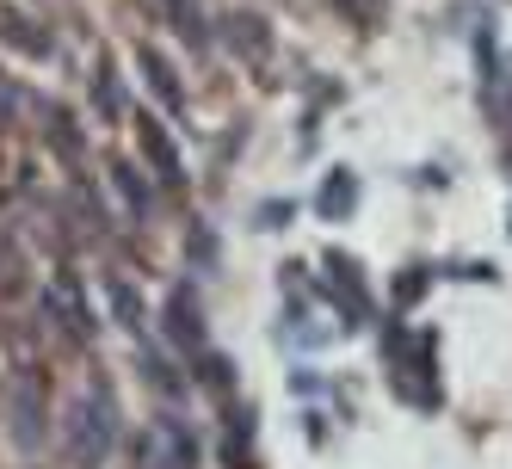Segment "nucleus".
<instances>
[{"label": "nucleus", "instance_id": "nucleus-1", "mask_svg": "<svg viewBox=\"0 0 512 469\" xmlns=\"http://www.w3.org/2000/svg\"><path fill=\"white\" fill-rule=\"evenodd\" d=\"M68 445H75V457H81L87 469L105 457V445H112V402H105V395H99V408L81 402L75 414H68Z\"/></svg>", "mask_w": 512, "mask_h": 469}, {"label": "nucleus", "instance_id": "nucleus-2", "mask_svg": "<svg viewBox=\"0 0 512 469\" xmlns=\"http://www.w3.org/2000/svg\"><path fill=\"white\" fill-rule=\"evenodd\" d=\"M13 439L25 451L44 439V426H38V383H19V395H13Z\"/></svg>", "mask_w": 512, "mask_h": 469}]
</instances>
